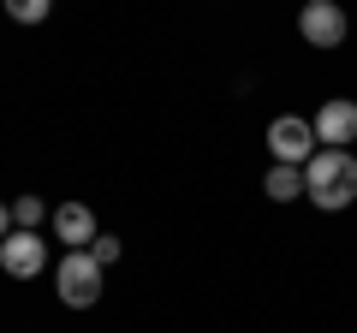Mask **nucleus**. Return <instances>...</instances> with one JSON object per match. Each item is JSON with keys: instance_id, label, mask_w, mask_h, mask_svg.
Masks as SVG:
<instances>
[{"instance_id": "obj_8", "label": "nucleus", "mask_w": 357, "mask_h": 333, "mask_svg": "<svg viewBox=\"0 0 357 333\" xmlns=\"http://www.w3.org/2000/svg\"><path fill=\"white\" fill-rule=\"evenodd\" d=\"M262 191L274 196V203H298V196H304V166H268V179H262Z\"/></svg>"}, {"instance_id": "obj_11", "label": "nucleus", "mask_w": 357, "mask_h": 333, "mask_svg": "<svg viewBox=\"0 0 357 333\" xmlns=\"http://www.w3.org/2000/svg\"><path fill=\"white\" fill-rule=\"evenodd\" d=\"M89 256L102 262V268H114V262H119V238H114V232H96V238H89Z\"/></svg>"}, {"instance_id": "obj_3", "label": "nucleus", "mask_w": 357, "mask_h": 333, "mask_svg": "<svg viewBox=\"0 0 357 333\" xmlns=\"http://www.w3.org/2000/svg\"><path fill=\"white\" fill-rule=\"evenodd\" d=\"M321 149V137H316V125L310 119H298V114H280L274 125H268V155L280 166H310V155Z\"/></svg>"}, {"instance_id": "obj_12", "label": "nucleus", "mask_w": 357, "mask_h": 333, "mask_svg": "<svg viewBox=\"0 0 357 333\" xmlns=\"http://www.w3.org/2000/svg\"><path fill=\"white\" fill-rule=\"evenodd\" d=\"M6 232H13V208L0 203V238H6Z\"/></svg>"}, {"instance_id": "obj_2", "label": "nucleus", "mask_w": 357, "mask_h": 333, "mask_svg": "<svg viewBox=\"0 0 357 333\" xmlns=\"http://www.w3.org/2000/svg\"><path fill=\"white\" fill-rule=\"evenodd\" d=\"M102 280H107V268L89 256V250H66L60 268H54V292H60L66 309H89L102 297Z\"/></svg>"}, {"instance_id": "obj_9", "label": "nucleus", "mask_w": 357, "mask_h": 333, "mask_svg": "<svg viewBox=\"0 0 357 333\" xmlns=\"http://www.w3.org/2000/svg\"><path fill=\"white\" fill-rule=\"evenodd\" d=\"M0 6L13 13V24H42V18H48V6H54V0H0Z\"/></svg>"}, {"instance_id": "obj_4", "label": "nucleus", "mask_w": 357, "mask_h": 333, "mask_svg": "<svg viewBox=\"0 0 357 333\" xmlns=\"http://www.w3.org/2000/svg\"><path fill=\"white\" fill-rule=\"evenodd\" d=\"M0 268L13 274V280H36L42 268H48V238H42V232H6V238H0Z\"/></svg>"}, {"instance_id": "obj_1", "label": "nucleus", "mask_w": 357, "mask_h": 333, "mask_svg": "<svg viewBox=\"0 0 357 333\" xmlns=\"http://www.w3.org/2000/svg\"><path fill=\"white\" fill-rule=\"evenodd\" d=\"M304 196L316 208H351L357 203V155L351 149H316L304 166Z\"/></svg>"}, {"instance_id": "obj_6", "label": "nucleus", "mask_w": 357, "mask_h": 333, "mask_svg": "<svg viewBox=\"0 0 357 333\" xmlns=\"http://www.w3.org/2000/svg\"><path fill=\"white\" fill-rule=\"evenodd\" d=\"M321 137V149H345V143H357V102H345V95H333V102H321V114L310 119Z\"/></svg>"}, {"instance_id": "obj_5", "label": "nucleus", "mask_w": 357, "mask_h": 333, "mask_svg": "<svg viewBox=\"0 0 357 333\" xmlns=\"http://www.w3.org/2000/svg\"><path fill=\"white\" fill-rule=\"evenodd\" d=\"M298 30H304L310 48H340L345 42V6L340 0H304V13H298Z\"/></svg>"}, {"instance_id": "obj_10", "label": "nucleus", "mask_w": 357, "mask_h": 333, "mask_svg": "<svg viewBox=\"0 0 357 333\" xmlns=\"http://www.w3.org/2000/svg\"><path fill=\"white\" fill-rule=\"evenodd\" d=\"M42 215H48V208H42V196H18V203H13V220H18L24 232H36Z\"/></svg>"}, {"instance_id": "obj_7", "label": "nucleus", "mask_w": 357, "mask_h": 333, "mask_svg": "<svg viewBox=\"0 0 357 333\" xmlns=\"http://www.w3.org/2000/svg\"><path fill=\"white\" fill-rule=\"evenodd\" d=\"M54 232H60L66 250H89V238H96V215H89L84 203H60V208H54Z\"/></svg>"}]
</instances>
